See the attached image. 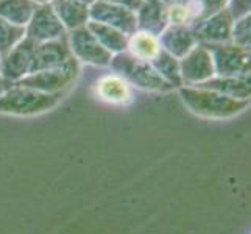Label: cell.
Instances as JSON below:
<instances>
[{"instance_id":"obj_1","label":"cell","mask_w":251,"mask_h":234,"mask_svg":"<svg viewBox=\"0 0 251 234\" xmlns=\"http://www.w3.org/2000/svg\"><path fill=\"white\" fill-rule=\"evenodd\" d=\"M186 105L194 112L206 117H229L247 109L250 100H237L226 95L194 86H183L179 89Z\"/></svg>"},{"instance_id":"obj_2","label":"cell","mask_w":251,"mask_h":234,"mask_svg":"<svg viewBox=\"0 0 251 234\" xmlns=\"http://www.w3.org/2000/svg\"><path fill=\"white\" fill-rule=\"evenodd\" d=\"M109 66L116 74L122 75L129 84H134L137 88L150 91H169L173 88L154 71L150 63L136 59L126 50L112 55Z\"/></svg>"},{"instance_id":"obj_3","label":"cell","mask_w":251,"mask_h":234,"mask_svg":"<svg viewBox=\"0 0 251 234\" xmlns=\"http://www.w3.org/2000/svg\"><path fill=\"white\" fill-rule=\"evenodd\" d=\"M63 94H44L24 86H13L0 97V112L8 114H38L53 108Z\"/></svg>"},{"instance_id":"obj_4","label":"cell","mask_w":251,"mask_h":234,"mask_svg":"<svg viewBox=\"0 0 251 234\" xmlns=\"http://www.w3.org/2000/svg\"><path fill=\"white\" fill-rule=\"evenodd\" d=\"M78 74H80V63L72 56L64 64L58 67L46 69V71L25 75L14 84L44 94H63V91L75 81Z\"/></svg>"},{"instance_id":"obj_5","label":"cell","mask_w":251,"mask_h":234,"mask_svg":"<svg viewBox=\"0 0 251 234\" xmlns=\"http://www.w3.org/2000/svg\"><path fill=\"white\" fill-rule=\"evenodd\" d=\"M212 56L217 77H250V49L239 47L232 42L203 44Z\"/></svg>"},{"instance_id":"obj_6","label":"cell","mask_w":251,"mask_h":234,"mask_svg":"<svg viewBox=\"0 0 251 234\" xmlns=\"http://www.w3.org/2000/svg\"><path fill=\"white\" fill-rule=\"evenodd\" d=\"M69 49L72 56L78 63H86L92 66H109L112 53L103 47L97 38L89 31V28L80 27L67 33Z\"/></svg>"},{"instance_id":"obj_7","label":"cell","mask_w":251,"mask_h":234,"mask_svg":"<svg viewBox=\"0 0 251 234\" xmlns=\"http://www.w3.org/2000/svg\"><path fill=\"white\" fill-rule=\"evenodd\" d=\"M25 36L34 42H47L67 36V30L58 19L50 3L38 5L25 27Z\"/></svg>"},{"instance_id":"obj_8","label":"cell","mask_w":251,"mask_h":234,"mask_svg":"<svg viewBox=\"0 0 251 234\" xmlns=\"http://www.w3.org/2000/svg\"><path fill=\"white\" fill-rule=\"evenodd\" d=\"M181 81L186 86H197L215 77L212 56L203 44H197L179 59Z\"/></svg>"},{"instance_id":"obj_9","label":"cell","mask_w":251,"mask_h":234,"mask_svg":"<svg viewBox=\"0 0 251 234\" xmlns=\"http://www.w3.org/2000/svg\"><path fill=\"white\" fill-rule=\"evenodd\" d=\"M89 21L109 25L125 33L126 36L137 30L136 11L120 5L103 2V0H95L89 6Z\"/></svg>"},{"instance_id":"obj_10","label":"cell","mask_w":251,"mask_h":234,"mask_svg":"<svg viewBox=\"0 0 251 234\" xmlns=\"http://www.w3.org/2000/svg\"><path fill=\"white\" fill-rule=\"evenodd\" d=\"M231 27L232 17L223 6L217 13L194 24L190 28L197 44H223V42H231Z\"/></svg>"},{"instance_id":"obj_11","label":"cell","mask_w":251,"mask_h":234,"mask_svg":"<svg viewBox=\"0 0 251 234\" xmlns=\"http://www.w3.org/2000/svg\"><path fill=\"white\" fill-rule=\"evenodd\" d=\"M34 44L36 42L25 36L8 53L0 56V75L11 83L19 81L21 78L28 75L31 72Z\"/></svg>"},{"instance_id":"obj_12","label":"cell","mask_w":251,"mask_h":234,"mask_svg":"<svg viewBox=\"0 0 251 234\" xmlns=\"http://www.w3.org/2000/svg\"><path fill=\"white\" fill-rule=\"evenodd\" d=\"M71 58H72V52L69 49L67 36L55 41L36 42L33 50V63H31L30 74L58 67Z\"/></svg>"},{"instance_id":"obj_13","label":"cell","mask_w":251,"mask_h":234,"mask_svg":"<svg viewBox=\"0 0 251 234\" xmlns=\"http://www.w3.org/2000/svg\"><path fill=\"white\" fill-rule=\"evenodd\" d=\"M94 92L99 100L111 105H126L133 100L131 84L116 72L100 77L94 84Z\"/></svg>"},{"instance_id":"obj_14","label":"cell","mask_w":251,"mask_h":234,"mask_svg":"<svg viewBox=\"0 0 251 234\" xmlns=\"http://www.w3.org/2000/svg\"><path fill=\"white\" fill-rule=\"evenodd\" d=\"M158 38L161 42V49L176 59H181L187 52L197 46L192 28L184 27V25H167L166 30Z\"/></svg>"},{"instance_id":"obj_15","label":"cell","mask_w":251,"mask_h":234,"mask_svg":"<svg viewBox=\"0 0 251 234\" xmlns=\"http://www.w3.org/2000/svg\"><path fill=\"white\" fill-rule=\"evenodd\" d=\"M137 30L149 31L154 36L166 30L167 22V8L161 0H144L142 5L136 10Z\"/></svg>"},{"instance_id":"obj_16","label":"cell","mask_w":251,"mask_h":234,"mask_svg":"<svg viewBox=\"0 0 251 234\" xmlns=\"http://www.w3.org/2000/svg\"><path fill=\"white\" fill-rule=\"evenodd\" d=\"M49 3L67 33L84 27L89 22V5L81 0H50Z\"/></svg>"},{"instance_id":"obj_17","label":"cell","mask_w":251,"mask_h":234,"mask_svg":"<svg viewBox=\"0 0 251 234\" xmlns=\"http://www.w3.org/2000/svg\"><path fill=\"white\" fill-rule=\"evenodd\" d=\"M194 88H203L214 92H219L231 99L237 100H250V77H212L207 81L194 86Z\"/></svg>"},{"instance_id":"obj_18","label":"cell","mask_w":251,"mask_h":234,"mask_svg":"<svg viewBox=\"0 0 251 234\" xmlns=\"http://www.w3.org/2000/svg\"><path fill=\"white\" fill-rule=\"evenodd\" d=\"M161 50L162 49H161L159 38L149 31L136 30L128 36L126 52L129 55H133L136 59L151 63L161 53Z\"/></svg>"},{"instance_id":"obj_19","label":"cell","mask_w":251,"mask_h":234,"mask_svg":"<svg viewBox=\"0 0 251 234\" xmlns=\"http://www.w3.org/2000/svg\"><path fill=\"white\" fill-rule=\"evenodd\" d=\"M86 27L89 28V31L97 38V41L109 52V53L116 55L126 50L128 36L120 30L112 28L109 25L100 24V22H94V21H89L86 24Z\"/></svg>"},{"instance_id":"obj_20","label":"cell","mask_w":251,"mask_h":234,"mask_svg":"<svg viewBox=\"0 0 251 234\" xmlns=\"http://www.w3.org/2000/svg\"><path fill=\"white\" fill-rule=\"evenodd\" d=\"M36 6L33 0H0V17L19 27H27Z\"/></svg>"},{"instance_id":"obj_21","label":"cell","mask_w":251,"mask_h":234,"mask_svg":"<svg viewBox=\"0 0 251 234\" xmlns=\"http://www.w3.org/2000/svg\"><path fill=\"white\" fill-rule=\"evenodd\" d=\"M150 64L154 67V71H156L164 80L173 86V88L183 84V81H181V74H179V59L172 56L167 52L161 50V53L154 58Z\"/></svg>"},{"instance_id":"obj_22","label":"cell","mask_w":251,"mask_h":234,"mask_svg":"<svg viewBox=\"0 0 251 234\" xmlns=\"http://www.w3.org/2000/svg\"><path fill=\"white\" fill-rule=\"evenodd\" d=\"M225 2L226 0H187L184 3V6L187 8L190 21H192V25L200 22L206 17H209L211 14L217 13L219 10L225 6ZM190 25V27H192Z\"/></svg>"},{"instance_id":"obj_23","label":"cell","mask_w":251,"mask_h":234,"mask_svg":"<svg viewBox=\"0 0 251 234\" xmlns=\"http://www.w3.org/2000/svg\"><path fill=\"white\" fill-rule=\"evenodd\" d=\"M25 38V27H19L0 17V56L8 53L17 42Z\"/></svg>"},{"instance_id":"obj_24","label":"cell","mask_w":251,"mask_h":234,"mask_svg":"<svg viewBox=\"0 0 251 234\" xmlns=\"http://www.w3.org/2000/svg\"><path fill=\"white\" fill-rule=\"evenodd\" d=\"M231 42L239 47L250 49V46H251V14L232 21Z\"/></svg>"},{"instance_id":"obj_25","label":"cell","mask_w":251,"mask_h":234,"mask_svg":"<svg viewBox=\"0 0 251 234\" xmlns=\"http://www.w3.org/2000/svg\"><path fill=\"white\" fill-rule=\"evenodd\" d=\"M167 8V22L169 25H184V27H190L192 21H190V16L187 8L184 3L181 5H170Z\"/></svg>"},{"instance_id":"obj_26","label":"cell","mask_w":251,"mask_h":234,"mask_svg":"<svg viewBox=\"0 0 251 234\" xmlns=\"http://www.w3.org/2000/svg\"><path fill=\"white\" fill-rule=\"evenodd\" d=\"M225 8L232 17V21L251 14V0H226Z\"/></svg>"},{"instance_id":"obj_27","label":"cell","mask_w":251,"mask_h":234,"mask_svg":"<svg viewBox=\"0 0 251 234\" xmlns=\"http://www.w3.org/2000/svg\"><path fill=\"white\" fill-rule=\"evenodd\" d=\"M103 2H109V3H114V5H120V6H125V8H129V10L136 11L137 8L142 5L144 0H103Z\"/></svg>"},{"instance_id":"obj_28","label":"cell","mask_w":251,"mask_h":234,"mask_svg":"<svg viewBox=\"0 0 251 234\" xmlns=\"http://www.w3.org/2000/svg\"><path fill=\"white\" fill-rule=\"evenodd\" d=\"M11 86H13L11 81H8L6 78H3L2 75H0V97H2V95H3L8 89H10Z\"/></svg>"},{"instance_id":"obj_29","label":"cell","mask_w":251,"mask_h":234,"mask_svg":"<svg viewBox=\"0 0 251 234\" xmlns=\"http://www.w3.org/2000/svg\"><path fill=\"white\" fill-rule=\"evenodd\" d=\"M161 2L166 5V6H170V5H181V3H186L187 0H161Z\"/></svg>"},{"instance_id":"obj_30","label":"cell","mask_w":251,"mask_h":234,"mask_svg":"<svg viewBox=\"0 0 251 234\" xmlns=\"http://www.w3.org/2000/svg\"><path fill=\"white\" fill-rule=\"evenodd\" d=\"M33 2L36 3V5H44V3H49L50 0H33Z\"/></svg>"},{"instance_id":"obj_31","label":"cell","mask_w":251,"mask_h":234,"mask_svg":"<svg viewBox=\"0 0 251 234\" xmlns=\"http://www.w3.org/2000/svg\"><path fill=\"white\" fill-rule=\"evenodd\" d=\"M81 2H84L86 5H89V6H91V5H92V3L95 2V0H81Z\"/></svg>"}]
</instances>
